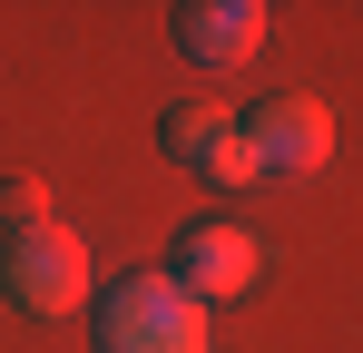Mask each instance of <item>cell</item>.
<instances>
[{
  "label": "cell",
  "mask_w": 363,
  "mask_h": 353,
  "mask_svg": "<svg viewBox=\"0 0 363 353\" xmlns=\"http://www.w3.org/2000/svg\"><path fill=\"white\" fill-rule=\"evenodd\" d=\"M167 255H177L167 275H177V285L196 294V304H236V294L255 285V275H265V245H255V235H245L236 216H196V226H186L177 245H167Z\"/></svg>",
  "instance_id": "obj_4"
},
{
  "label": "cell",
  "mask_w": 363,
  "mask_h": 353,
  "mask_svg": "<svg viewBox=\"0 0 363 353\" xmlns=\"http://www.w3.org/2000/svg\"><path fill=\"white\" fill-rule=\"evenodd\" d=\"M89 324L99 353H216V324L177 275H118L108 294H89Z\"/></svg>",
  "instance_id": "obj_1"
},
{
  "label": "cell",
  "mask_w": 363,
  "mask_h": 353,
  "mask_svg": "<svg viewBox=\"0 0 363 353\" xmlns=\"http://www.w3.org/2000/svg\"><path fill=\"white\" fill-rule=\"evenodd\" d=\"M226 138H236V118L216 108V99H186V108H167V118H157V147H167L177 167H196V176H206V157H216Z\"/></svg>",
  "instance_id": "obj_6"
},
{
  "label": "cell",
  "mask_w": 363,
  "mask_h": 353,
  "mask_svg": "<svg viewBox=\"0 0 363 353\" xmlns=\"http://www.w3.org/2000/svg\"><path fill=\"white\" fill-rule=\"evenodd\" d=\"M0 294L30 314V324H60L89 304V245L69 226H40V235H10L0 245Z\"/></svg>",
  "instance_id": "obj_2"
},
{
  "label": "cell",
  "mask_w": 363,
  "mask_h": 353,
  "mask_svg": "<svg viewBox=\"0 0 363 353\" xmlns=\"http://www.w3.org/2000/svg\"><path fill=\"white\" fill-rule=\"evenodd\" d=\"M206 176H216V186H265V176H255V157H245V138H226V147L206 157Z\"/></svg>",
  "instance_id": "obj_8"
},
{
  "label": "cell",
  "mask_w": 363,
  "mask_h": 353,
  "mask_svg": "<svg viewBox=\"0 0 363 353\" xmlns=\"http://www.w3.org/2000/svg\"><path fill=\"white\" fill-rule=\"evenodd\" d=\"M245 157H255V176L275 186V176H324V157H334V108L324 99H255V108L236 118Z\"/></svg>",
  "instance_id": "obj_3"
},
{
  "label": "cell",
  "mask_w": 363,
  "mask_h": 353,
  "mask_svg": "<svg viewBox=\"0 0 363 353\" xmlns=\"http://www.w3.org/2000/svg\"><path fill=\"white\" fill-rule=\"evenodd\" d=\"M40 226H60V196L40 176H0V245L10 235H40Z\"/></svg>",
  "instance_id": "obj_7"
},
{
  "label": "cell",
  "mask_w": 363,
  "mask_h": 353,
  "mask_svg": "<svg viewBox=\"0 0 363 353\" xmlns=\"http://www.w3.org/2000/svg\"><path fill=\"white\" fill-rule=\"evenodd\" d=\"M167 20H177V50L196 69H245L265 50V0H177Z\"/></svg>",
  "instance_id": "obj_5"
}]
</instances>
